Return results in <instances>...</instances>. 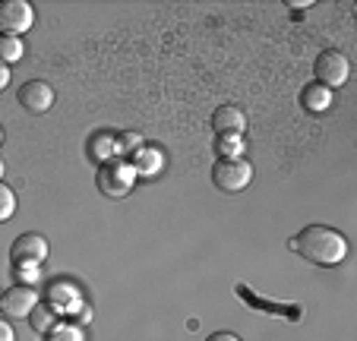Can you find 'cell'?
Masks as SVG:
<instances>
[{
  "instance_id": "cell-24",
  "label": "cell",
  "mask_w": 357,
  "mask_h": 341,
  "mask_svg": "<svg viewBox=\"0 0 357 341\" xmlns=\"http://www.w3.org/2000/svg\"><path fill=\"white\" fill-rule=\"evenodd\" d=\"M288 7H291V10H307V7H310V0H301V3H288Z\"/></svg>"
},
{
  "instance_id": "cell-15",
  "label": "cell",
  "mask_w": 357,
  "mask_h": 341,
  "mask_svg": "<svg viewBox=\"0 0 357 341\" xmlns=\"http://www.w3.org/2000/svg\"><path fill=\"white\" fill-rule=\"evenodd\" d=\"M47 341H86V332H82V326H76V322H63L57 319L54 326H51V332L45 335Z\"/></svg>"
},
{
  "instance_id": "cell-14",
  "label": "cell",
  "mask_w": 357,
  "mask_h": 341,
  "mask_svg": "<svg viewBox=\"0 0 357 341\" xmlns=\"http://www.w3.org/2000/svg\"><path fill=\"white\" fill-rule=\"evenodd\" d=\"M54 322H57V313H54V307H51V303H38V307L29 313V326H32L38 335H47Z\"/></svg>"
},
{
  "instance_id": "cell-17",
  "label": "cell",
  "mask_w": 357,
  "mask_h": 341,
  "mask_svg": "<svg viewBox=\"0 0 357 341\" xmlns=\"http://www.w3.org/2000/svg\"><path fill=\"white\" fill-rule=\"evenodd\" d=\"M22 54H26V45H22V38H13V35H0V61L7 63H20Z\"/></svg>"
},
{
  "instance_id": "cell-8",
  "label": "cell",
  "mask_w": 357,
  "mask_h": 341,
  "mask_svg": "<svg viewBox=\"0 0 357 341\" xmlns=\"http://www.w3.org/2000/svg\"><path fill=\"white\" fill-rule=\"evenodd\" d=\"M13 262H45L47 259V241L41 234H20L10 247Z\"/></svg>"
},
{
  "instance_id": "cell-21",
  "label": "cell",
  "mask_w": 357,
  "mask_h": 341,
  "mask_svg": "<svg viewBox=\"0 0 357 341\" xmlns=\"http://www.w3.org/2000/svg\"><path fill=\"white\" fill-rule=\"evenodd\" d=\"M0 341H16L13 326H10V319H3V316H0Z\"/></svg>"
},
{
  "instance_id": "cell-13",
  "label": "cell",
  "mask_w": 357,
  "mask_h": 341,
  "mask_svg": "<svg viewBox=\"0 0 357 341\" xmlns=\"http://www.w3.org/2000/svg\"><path fill=\"white\" fill-rule=\"evenodd\" d=\"M114 155H117V136L95 133L92 139H89V158H92L95 165H108V161H114Z\"/></svg>"
},
{
  "instance_id": "cell-12",
  "label": "cell",
  "mask_w": 357,
  "mask_h": 341,
  "mask_svg": "<svg viewBox=\"0 0 357 341\" xmlns=\"http://www.w3.org/2000/svg\"><path fill=\"white\" fill-rule=\"evenodd\" d=\"M47 303L54 307V313H70V310L82 307V297L76 288H67V285H51L47 291Z\"/></svg>"
},
{
  "instance_id": "cell-4",
  "label": "cell",
  "mask_w": 357,
  "mask_h": 341,
  "mask_svg": "<svg viewBox=\"0 0 357 341\" xmlns=\"http://www.w3.org/2000/svg\"><path fill=\"white\" fill-rule=\"evenodd\" d=\"M253 181V165L243 158H234V161H225L218 158L215 167H212V183H215L222 193H243Z\"/></svg>"
},
{
  "instance_id": "cell-28",
  "label": "cell",
  "mask_w": 357,
  "mask_h": 341,
  "mask_svg": "<svg viewBox=\"0 0 357 341\" xmlns=\"http://www.w3.org/2000/svg\"><path fill=\"white\" fill-rule=\"evenodd\" d=\"M0 297H3V291H0Z\"/></svg>"
},
{
  "instance_id": "cell-26",
  "label": "cell",
  "mask_w": 357,
  "mask_h": 341,
  "mask_svg": "<svg viewBox=\"0 0 357 341\" xmlns=\"http://www.w3.org/2000/svg\"><path fill=\"white\" fill-rule=\"evenodd\" d=\"M3 171H7V165H3V158H0V181H3Z\"/></svg>"
},
{
  "instance_id": "cell-1",
  "label": "cell",
  "mask_w": 357,
  "mask_h": 341,
  "mask_svg": "<svg viewBox=\"0 0 357 341\" xmlns=\"http://www.w3.org/2000/svg\"><path fill=\"white\" fill-rule=\"evenodd\" d=\"M291 250L323 268H332L348 259V241H344L342 231H335L329 225H307L303 231H297L291 237Z\"/></svg>"
},
{
  "instance_id": "cell-9",
  "label": "cell",
  "mask_w": 357,
  "mask_h": 341,
  "mask_svg": "<svg viewBox=\"0 0 357 341\" xmlns=\"http://www.w3.org/2000/svg\"><path fill=\"white\" fill-rule=\"evenodd\" d=\"M212 130H215V136H243V130H247V114L237 105H222L212 114Z\"/></svg>"
},
{
  "instance_id": "cell-27",
  "label": "cell",
  "mask_w": 357,
  "mask_h": 341,
  "mask_svg": "<svg viewBox=\"0 0 357 341\" xmlns=\"http://www.w3.org/2000/svg\"><path fill=\"white\" fill-rule=\"evenodd\" d=\"M0 146H3V127H0Z\"/></svg>"
},
{
  "instance_id": "cell-23",
  "label": "cell",
  "mask_w": 357,
  "mask_h": 341,
  "mask_svg": "<svg viewBox=\"0 0 357 341\" xmlns=\"http://www.w3.org/2000/svg\"><path fill=\"white\" fill-rule=\"evenodd\" d=\"M10 86V67L3 61H0V92H3V89Z\"/></svg>"
},
{
  "instance_id": "cell-6",
  "label": "cell",
  "mask_w": 357,
  "mask_h": 341,
  "mask_svg": "<svg viewBox=\"0 0 357 341\" xmlns=\"http://www.w3.org/2000/svg\"><path fill=\"white\" fill-rule=\"evenodd\" d=\"M38 303H41V297L35 288L13 285V288L3 291V297H0V316H3V319H29V313H32Z\"/></svg>"
},
{
  "instance_id": "cell-22",
  "label": "cell",
  "mask_w": 357,
  "mask_h": 341,
  "mask_svg": "<svg viewBox=\"0 0 357 341\" xmlns=\"http://www.w3.org/2000/svg\"><path fill=\"white\" fill-rule=\"evenodd\" d=\"M206 341H241V338H237L234 332H212Z\"/></svg>"
},
{
  "instance_id": "cell-19",
  "label": "cell",
  "mask_w": 357,
  "mask_h": 341,
  "mask_svg": "<svg viewBox=\"0 0 357 341\" xmlns=\"http://www.w3.org/2000/svg\"><path fill=\"white\" fill-rule=\"evenodd\" d=\"M13 215H16V193L0 181V225H7Z\"/></svg>"
},
{
  "instance_id": "cell-2",
  "label": "cell",
  "mask_w": 357,
  "mask_h": 341,
  "mask_svg": "<svg viewBox=\"0 0 357 341\" xmlns=\"http://www.w3.org/2000/svg\"><path fill=\"white\" fill-rule=\"evenodd\" d=\"M95 181H98V190L105 196H111V199H123V196H130L133 187H136V171H133L130 161L114 158V161H108V165L98 167V177H95Z\"/></svg>"
},
{
  "instance_id": "cell-5",
  "label": "cell",
  "mask_w": 357,
  "mask_h": 341,
  "mask_svg": "<svg viewBox=\"0 0 357 341\" xmlns=\"http://www.w3.org/2000/svg\"><path fill=\"white\" fill-rule=\"evenodd\" d=\"M35 26V7L29 0H0V35H26Z\"/></svg>"
},
{
  "instance_id": "cell-16",
  "label": "cell",
  "mask_w": 357,
  "mask_h": 341,
  "mask_svg": "<svg viewBox=\"0 0 357 341\" xmlns=\"http://www.w3.org/2000/svg\"><path fill=\"white\" fill-rule=\"evenodd\" d=\"M215 152H218V158H225V161L243 158V152H247V142H243L241 136H218V139H215Z\"/></svg>"
},
{
  "instance_id": "cell-10",
  "label": "cell",
  "mask_w": 357,
  "mask_h": 341,
  "mask_svg": "<svg viewBox=\"0 0 357 341\" xmlns=\"http://www.w3.org/2000/svg\"><path fill=\"white\" fill-rule=\"evenodd\" d=\"M130 165H133L136 177H155L165 167V155H162V149H155V146H142L139 152H133Z\"/></svg>"
},
{
  "instance_id": "cell-25",
  "label": "cell",
  "mask_w": 357,
  "mask_h": 341,
  "mask_svg": "<svg viewBox=\"0 0 357 341\" xmlns=\"http://www.w3.org/2000/svg\"><path fill=\"white\" fill-rule=\"evenodd\" d=\"M79 319H82V322H92V310L82 307V316H79Z\"/></svg>"
},
{
  "instance_id": "cell-3",
  "label": "cell",
  "mask_w": 357,
  "mask_h": 341,
  "mask_svg": "<svg viewBox=\"0 0 357 341\" xmlns=\"http://www.w3.org/2000/svg\"><path fill=\"white\" fill-rule=\"evenodd\" d=\"M313 76H317V82H319L323 89L335 92V89H342L344 82H348V76H351V61L344 57L342 51L329 47V51H323V54L317 57V63H313Z\"/></svg>"
},
{
  "instance_id": "cell-7",
  "label": "cell",
  "mask_w": 357,
  "mask_h": 341,
  "mask_svg": "<svg viewBox=\"0 0 357 341\" xmlns=\"http://www.w3.org/2000/svg\"><path fill=\"white\" fill-rule=\"evenodd\" d=\"M54 98H57L54 89L47 86V82H41V79H32L20 89V105L26 107L29 114H47L51 107H54Z\"/></svg>"
},
{
  "instance_id": "cell-20",
  "label": "cell",
  "mask_w": 357,
  "mask_h": 341,
  "mask_svg": "<svg viewBox=\"0 0 357 341\" xmlns=\"http://www.w3.org/2000/svg\"><path fill=\"white\" fill-rule=\"evenodd\" d=\"M142 146H146V142H142L139 133H121L117 136V152H139Z\"/></svg>"
},
{
  "instance_id": "cell-18",
  "label": "cell",
  "mask_w": 357,
  "mask_h": 341,
  "mask_svg": "<svg viewBox=\"0 0 357 341\" xmlns=\"http://www.w3.org/2000/svg\"><path fill=\"white\" fill-rule=\"evenodd\" d=\"M13 278L22 288H35L41 278V266L38 262H13Z\"/></svg>"
},
{
  "instance_id": "cell-11",
  "label": "cell",
  "mask_w": 357,
  "mask_h": 341,
  "mask_svg": "<svg viewBox=\"0 0 357 341\" xmlns=\"http://www.w3.org/2000/svg\"><path fill=\"white\" fill-rule=\"evenodd\" d=\"M332 101H335V92L323 89L319 82H310V86L301 92V105L307 107V114H326L332 107Z\"/></svg>"
}]
</instances>
